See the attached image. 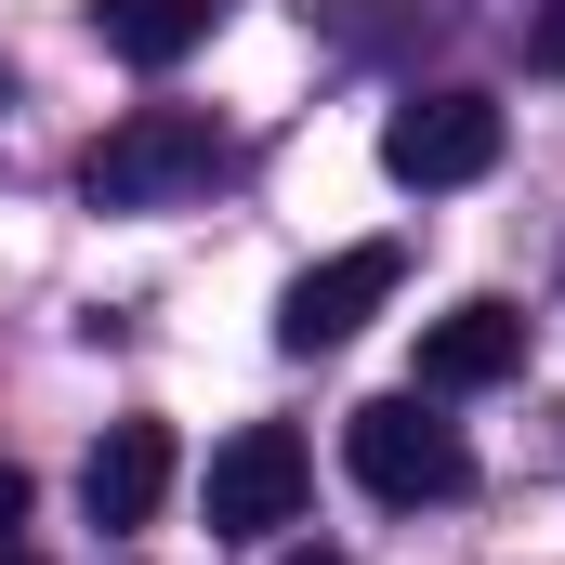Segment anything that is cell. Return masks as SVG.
<instances>
[{
  "instance_id": "cell-13",
  "label": "cell",
  "mask_w": 565,
  "mask_h": 565,
  "mask_svg": "<svg viewBox=\"0 0 565 565\" xmlns=\"http://www.w3.org/2000/svg\"><path fill=\"white\" fill-rule=\"evenodd\" d=\"M0 106H13V79H0Z\"/></svg>"
},
{
  "instance_id": "cell-8",
  "label": "cell",
  "mask_w": 565,
  "mask_h": 565,
  "mask_svg": "<svg viewBox=\"0 0 565 565\" xmlns=\"http://www.w3.org/2000/svg\"><path fill=\"white\" fill-rule=\"evenodd\" d=\"M211 13H224V0H93V40L158 79V66H184V53L211 40Z\"/></svg>"
},
{
  "instance_id": "cell-6",
  "label": "cell",
  "mask_w": 565,
  "mask_h": 565,
  "mask_svg": "<svg viewBox=\"0 0 565 565\" xmlns=\"http://www.w3.org/2000/svg\"><path fill=\"white\" fill-rule=\"evenodd\" d=\"M171 473H184L171 422H106V447L79 460V513H93V526H145V513L171 500Z\"/></svg>"
},
{
  "instance_id": "cell-4",
  "label": "cell",
  "mask_w": 565,
  "mask_h": 565,
  "mask_svg": "<svg viewBox=\"0 0 565 565\" xmlns=\"http://www.w3.org/2000/svg\"><path fill=\"white\" fill-rule=\"evenodd\" d=\"M382 171L408 198H447V184H487L500 171V106L487 93H408L382 119Z\"/></svg>"
},
{
  "instance_id": "cell-1",
  "label": "cell",
  "mask_w": 565,
  "mask_h": 565,
  "mask_svg": "<svg viewBox=\"0 0 565 565\" xmlns=\"http://www.w3.org/2000/svg\"><path fill=\"white\" fill-rule=\"evenodd\" d=\"M224 171H237V145L211 132L198 106H132L119 132L79 158V198H93V211H184V198H211Z\"/></svg>"
},
{
  "instance_id": "cell-3",
  "label": "cell",
  "mask_w": 565,
  "mask_h": 565,
  "mask_svg": "<svg viewBox=\"0 0 565 565\" xmlns=\"http://www.w3.org/2000/svg\"><path fill=\"white\" fill-rule=\"evenodd\" d=\"M302 487H316L302 434L289 422H237L211 447V473H198V513H211V540H277V526H302Z\"/></svg>"
},
{
  "instance_id": "cell-2",
  "label": "cell",
  "mask_w": 565,
  "mask_h": 565,
  "mask_svg": "<svg viewBox=\"0 0 565 565\" xmlns=\"http://www.w3.org/2000/svg\"><path fill=\"white\" fill-rule=\"evenodd\" d=\"M342 460H355V487L395 500V513L473 487V447H460V422H434V395H369V408L342 422Z\"/></svg>"
},
{
  "instance_id": "cell-12",
  "label": "cell",
  "mask_w": 565,
  "mask_h": 565,
  "mask_svg": "<svg viewBox=\"0 0 565 565\" xmlns=\"http://www.w3.org/2000/svg\"><path fill=\"white\" fill-rule=\"evenodd\" d=\"M289 565H342V553H289Z\"/></svg>"
},
{
  "instance_id": "cell-9",
  "label": "cell",
  "mask_w": 565,
  "mask_h": 565,
  "mask_svg": "<svg viewBox=\"0 0 565 565\" xmlns=\"http://www.w3.org/2000/svg\"><path fill=\"white\" fill-rule=\"evenodd\" d=\"M526 66H553V79H565V0H540V13H526Z\"/></svg>"
},
{
  "instance_id": "cell-10",
  "label": "cell",
  "mask_w": 565,
  "mask_h": 565,
  "mask_svg": "<svg viewBox=\"0 0 565 565\" xmlns=\"http://www.w3.org/2000/svg\"><path fill=\"white\" fill-rule=\"evenodd\" d=\"M13 526H26V473L0 460V540H13Z\"/></svg>"
},
{
  "instance_id": "cell-7",
  "label": "cell",
  "mask_w": 565,
  "mask_h": 565,
  "mask_svg": "<svg viewBox=\"0 0 565 565\" xmlns=\"http://www.w3.org/2000/svg\"><path fill=\"white\" fill-rule=\"evenodd\" d=\"M513 369H526V316H513V302H460V316L422 329V382H408V395H487V382H513Z\"/></svg>"
},
{
  "instance_id": "cell-11",
  "label": "cell",
  "mask_w": 565,
  "mask_h": 565,
  "mask_svg": "<svg viewBox=\"0 0 565 565\" xmlns=\"http://www.w3.org/2000/svg\"><path fill=\"white\" fill-rule=\"evenodd\" d=\"M0 565H40V553H26V540H0Z\"/></svg>"
},
{
  "instance_id": "cell-5",
  "label": "cell",
  "mask_w": 565,
  "mask_h": 565,
  "mask_svg": "<svg viewBox=\"0 0 565 565\" xmlns=\"http://www.w3.org/2000/svg\"><path fill=\"white\" fill-rule=\"evenodd\" d=\"M395 277H408V250H395V237H355V250L302 264V277H289V302H277V342H289V355H342V342L395 302Z\"/></svg>"
}]
</instances>
